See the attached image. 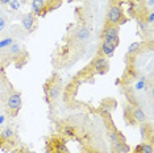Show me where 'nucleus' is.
Returning a JSON list of instances; mask_svg holds the SVG:
<instances>
[{"label": "nucleus", "instance_id": "21", "mask_svg": "<svg viewBox=\"0 0 154 153\" xmlns=\"http://www.w3.org/2000/svg\"><path fill=\"white\" fill-rule=\"evenodd\" d=\"M8 5L11 7V8L13 9V11H17V9L20 8V3H19V0H11Z\"/></svg>", "mask_w": 154, "mask_h": 153}, {"label": "nucleus", "instance_id": "3", "mask_svg": "<svg viewBox=\"0 0 154 153\" xmlns=\"http://www.w3.org/2000/svg\"><path fill=\"white\" fill-rule=\"evenodd\" d=\"M21 144L19 135L12 127H4L0 130V151L3 152H12Z\"/></svg>", "mask_w": 154, "mask_h": 153}, {"label": "nucleus", "instance_id": "12", "mask_svg": "<svg viewBox=\"0 0 154 153\" xmlns=\"http://www.w3.org/2000/svg\"><path fill=\"white\" fill-rule=\"evenodd\" d=\"M122 116H124V120H125V123H127V126H129V127L137 126L134 119H133V115H132V104H129L127 102L122 104Z\"/></svg>", "mask_w": 154, "mask_h": 153}, {"label": "nucleus", "instance_id": "25", "mask_svg": "<svg viewBox=\"0 0 154 153\" xmlns=\"http://www.w3.org/2000/svg\"><path fill=\"white\" fill-rule=\"evenodd\" d=\"M3 121H4V117L2 116V117H0V123H3Z\"/></svg>", "mask_w": 154, "mask_h": 153}, {"label": "nucleus", "instance_id": "5", "mask_svg": "<svg viewBox=\"0 0 154 153\" xmlns=\"http://www.w3.org/2000/svg\"><path fill=\"white\" fill-rule=\"evenodd\" d=\"M127 21H128V19L125 17L124 9L121 8V5L117 4V3H111L109 7H108V9H107L106 24L120 27V25H122V24H125Z\"/></svg>", "mask_w": 154, "mask_h": 153}, {"label": "nucleus", "instance_id": "18", "mask_svg": "<svg viewBox=\"0 0 154 153\" xmlns=\"http://www.w3.org/2000/svg\"><path fill=\"white\" fill-rule=\"evenodd\" d=\"M62 5V0H46V7H45V15L50 13L51 11L59 8Z\"/></svg>", "mask_w": 154, "mask_h": 153}, {"label": "nucleus", "instance_id": "23", "mask_svg": "<svg viewBox=\"0 0 154 153\" xmlns=\"http://www.w3.org/2000/svg\"><path fill=\"white\" fill-rule=\"evenodd\" d=\"M9 2H11V0H0V4L7 5V4H9Z\"/></svg>", "mask_w": 154, "mask_h": 153}, {"label": "nucleus", "instance_id": "27", "mask_svg": "<svg viewBox=\"0 0 154 153\" xmlns=\"http://www.w3.org/2000/svg\"><path fill=\"white\" fill-rule=\"evenodd\" d=\"M30 2H33V0H30Z\"/></svg>", "mask_w": 154, "mask_h": 153}, {"label": "nucleus", "instance_id": "9", "mask_svg": "<svg viewBox=\"0 0 154 153\" xmlns=\"http://www.w3.org/2000/svg\"><path fill=\"white\" fill-rule=\"evenodd\" d=\"M21 25L28 33H33L37 28V16L33 12H28L21 17Z\"/></svg>", "mask_w": 154, "mask_h": 153}, {"label": "nucleus", "instance_id": "20", "mask_svg": "<svg viewBox=\"0 0 154 153\" xmlns=\"http://www.w3.org/2000/svg\"><path fill=\"white\" fill-rule=\"evenodd\" d=\"M15 42V40H13V37H5L3 38V40H0V50L5 49V48H8L9 45H12Z\"/></svg>", "mask_w": 154, "mask_h": 153}, {"label": "nucleus", "instance_id": "1", "mask_svg": "<svg viewBox=\"0 0 154 153\" xmlns=\"http://www.w3.org/2000/svg\"><path fill=\"white\" fill-rule=\"evenodd\" d=\"M63 79L61 78V74L58 71H54L51 76H49L46 82L44 83V94L45 100H46L49 108L51 111L55 110L58 103L62 99V92H63Z\"/></svg>", "mask_w": 154, "mask_h": 153}, {"label": "nucleus", "instance_id": "24", "mask_svg": "<svg viewBox=\"0 0 154 153\" xmlns=\"http://www.w3.org/2000/svg\"><path fill=\"white\" fill-rule=\"evenodd\" d=\"M148 4H149L150 7H152V5H153V0H149V2H148Z\"/></svg>", "mask_w": 154, "mask_h": 153}, {"label": "nucleus", "instance_id": "4", "mask_svg": "<svg viewBox=\"0 0 154 153\" xmlns=\"http://www.w3.org/2000/svg\"><path fill=\"white\" fill-rule=\"evenodd\" d=\"M45 153H70L67 139L59 133H53L45 140Z\"/></svg>", "mask_w": 154, "mask_h": 153}, {"label": "nucleus", "instance_id": "7", "mask_svg": "<svg viewBox=\"0 0 154 153\" xmlns=\"http://www.w3.org/2000/svg\"><path fill=\"white\" fill-rule=\"evenodd\" d=\"M119 33H120V28L117 25H109V24H104L103 29L100 32V40L103 42L111 44L113 46H119L120 44V37H119Z\"/></svg>", "mask_w": 154, "mask_h": 153}, {"label": "nucleus", "instance_id": "6", "mask_svg": "<svg viewBox=\"0 0 154 153\" xmlns=\"http://www.w3.org/2000/svg\"><path fill=\"white\" fill-rule=\"evenodd\" d=\"M82 85L80 82H78L76 79L72 78L67 85L63 87V92H62V102H63L67 107H75V104H79L76 100V94H78L79 86Z\"/></svg>", "mask_w": 154, "mask_h": 153}, {"label": "nucleus", "instance_id": "15", "mask_svg": "<svg viewBox=\"0 0 154 153\" xmlns=\"http://www.w3.org/2000/svg\"><path fill=\"white\" fill-rule=\"evenodd\" d=\"M32 7V12L38 16H45V7H46V0H33L30 3Z\"/></svg>", "mask_w": 154, "mask_h": 153}, {"label": "nucleus", "instance_id": "16", "mask_svg": "<svg viewBox=\"0 0 154 153\" xmlns=\"http://www.w3.org/2000/svg\"><path fill=\"white\" fill-rule=\"evenodd\" d=\"M143 48H146V42H133L129 45L127 55H129V57H137L138 54L142 53Z\"/></svg>", "mask_w": 154, "mask_h": 153}, {"label": "nucleus", "instance_id": "22", "mask_svg": "<svg viewBox=\"0 0 154 153\" xmlns=\"http://www.w3.org/2000/svg\"><path fill=\"white\" fill-rule=\"evenodd\" d=\"M5 27H7V20L3 16H0V33L5 29Z\"/></svg>", "mask_w": 154, "mask_h": 153}, {"label": "nucleus", "instance_id": "19", "mask_svg": "<svg viewBox=\"0 0 154 153\" xmlns=\"http://www.w3.org/2000/svg\"><path fill=\"white\" fill-rule=\"evenodd\" d=\"M11 153H34V152H33L29 147H28V145H25V144H20L19 147L13 149Z\"/></svg>", "mask_w": 154, "mask_h": 153}, {"label": "nucleus", "instance_id": "26", "mask_svg": "<svg viewBox=\"0 0 154 153\" xmlns=\"http://www.w3.org/2000/svg\"><path fill=\"white\" fill-rule=\"evenodd\" d=\"M129 153H134V152H129Z\"/></svg>", "mask_w": 154, "mask_h": 153}, {"label": "nucleus", "instance_id": "10", "mask_svg": "<svg viewBox=\"0 0 154 153\" xmlns=\"http://www.w3.org/2000/svg\"><path fill=\"white\" fill-rule=\"evenodd\" d=\"M132 115H133V119H134L137 126H141V124H145L149 121L148 115L145 114V111L140 106H132Z\"/></svg>", "mask_w": 154, "mask_h": 153}, {"label": "nucleus", "instance_id": "11", "mask_svg": "<svg viewBox=\"0 0 154 153\" xmlns=\"http://www.w3.org/2000/svg\"><path fill=\"white\" fill-rule=\"evenodd\" d=\"M115 52H116V46L101 41L99 45V50H97V55H103V57L109 60V58H112L115 55Z\"/></svg>", "mask_w": 154, "mask_h": 153}, {"label": "nucleus", "instance_id": "13", "mask_svg": "<svg viewBox=\"0 0 154 153\" xmlns=\"http://www.w3.org/2000/svg\"><path fill=\"white\" fill-rule=\"evenodd\" d=\"M131 147L127 144V141H117L113 144H109V153H129Z\"/></svg>", "mask_w": 154, "mask_h": 153}, {"label": "nucleus", "instance_id": "17", "mask_svg": "<svg viewBox=\"0 0 154 153\" xmlns=\"http://www.w3.org/2000/svg\"><path fill=\"white\" fill-rule=\"evenodd\" d=\"M134 153H154V147H153L152 142L142 141L141 144L136 145Z\"/></svg>", "mask_w": 154, "mask_h": 153}, {"label": "nucleus", "instance_id": "2", "mask_svg": "<svg viewBox=\"0 0 154 153\" xmlns=\"http://www.w3.org/2000/svg\"><path fill=\"white\" fill-rule=\"evenodd\" d=\"M3 104H4L5 112L8 114V116H11V117H16L17 115H19L20 110H21V106H23L21 92L15 90L9 83L4 90Z\"/></svg>", "mask_w": 154, "mask_h": 153}, {"label": "nucleus", "instance_id": "8", "mask_svg": "<svg viewBox=\"0 0 154 153\" xmlns=\"http://www.w3.org/2000/svg\"><path fill=\"white\" fill-rule=\"evenodd\" d=\"M87 66L94 75H106L109 70V61L103 55H96Z\"/></svg>", "mask_w": 154, "mask_h": 153}, {"label": "nucleus", "instance_id": "14", "mask_svg": "<svg viewBox=\"0 0 154 153\" xmlns=\"http://www.w3.org/2000/svg\"><path fill=\"white\" fill-rule=\"evenodd\" d=\"M141 128V136H142V140L146 141V142H152L153 144V127H152V123H145V124H141L140 126Z\"/></svg>", "mask_w": 154, "mask_h": 153}]
</instances>
